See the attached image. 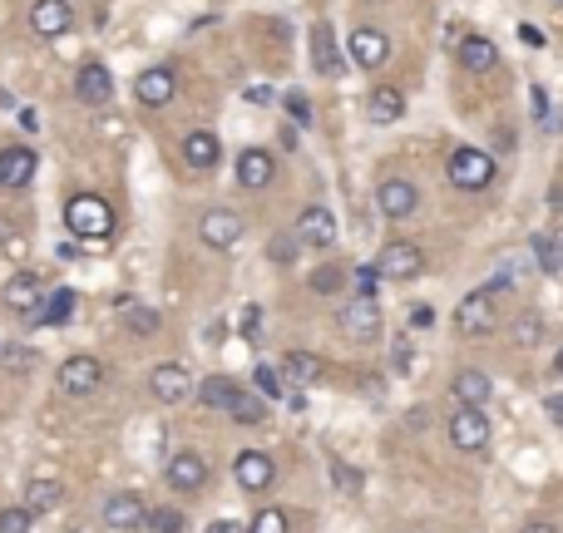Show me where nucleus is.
I'll return each instance as SVG.
<instances>
[{
  "instance_id": "nucleus-1",
  "label": "nucleus",
  "mask_w": 563,
  "mask_h": 533,
  "mask_svg": "<svg viewBox=\"0 0 563 533\" xmlns=\"http://www.w3.org/2000/svg\"><path fill=\"white\" fill-rule=\"evenodd\" d=\"M65 228L75 232V237H109L114 208H109L99 193H75V198L65 203Z\"/></svg>"
},
{
  "instance_id": "nucleus-2",
  "label": "nucleus",
  "mask_w": 563,
  "mask_h": 533,
  "mask_svg": "<svg viewBox=\"0 0 563 533\" xmlns=\"http://www.w3.org/2000/svg\"><path fill=\"white\" fill-rule=\"evenodd\" d=\"M445 173H450V183L460 188V193H484L489 183H494V158L484 149H455L450 153V163H445Z\"/></svg>"
},
{
  "instance_id": "nucleus-3",
  "label": "nucleus",
  "mask_w": 563,
  "mask_h": 533,
  "mask_svg": "<svg viewBox=\"0 0 563 533\" xmlns=\"http://www.w3.org/2000/svg\"><path fill=\"white\" fill-rule=\"evenodd\" d=\"M494 297H499L494 287H480V292L460 297V306H455V331L460 336H489L494 321H499V302Z\"/></svg>"
},
{
  "instance_id": "nucleus-4",
  "label": "nucleus",
  "mask_w": 563,
  "mask_h": 533,
  "mask_svg": "<svg viewBox=\"0 0 563 533\" xmlns=\"http://www.w3.org/2000/svg\"><path fill=\"white\" fill-rule=\"evenodd\" d=\"M445 430H450V445H455V450H465V455H480L484 445H489V435H494V430H489L484 405H460V410L450 415V425H445Z\"/></svg>"
},
{
  "instance_id": "nucleus-5",
  "label": "nucleus",
  "mask_w": 563,
  "mask_h": 533,
  "mask_svg": "<svg viewBox=\"0 0 563 533\" xmlns=\"http://www.w3.org/2000/svg\"><path fill=\"white\" fill-rule=\"evenodd\" d=\"M336 326L351 336V341H361V346H371V341H381V306L376 297H351V302L341 306V316H336Z\"/></svg>"
},
{
  "instance_id": "nucleus-6",
  "label": "nucleus",
  "mask_w": 563,
  "mask_h": 533,
  "mask_svg": "<svg viewBox=\"0 0 563 533\" xmlns=\"http://www.w3.org/2000/svg\"><path fill=\"white\" fill-rule=\"evenodd\" d=\"M376 267H381L386 282H415V277L425 272V257H420L415 242H386L381 257H376Z\"/></svg>"
},
{
  "instance_id": "nucleus-7",
  "label": "nucleus",
  "mask_w": 563,
  "mask_h": 533,
  "mask_svg": "<svg viewBox=\"0 0 563 533\" xmlns=\"http://www.w3.org/2000/svg\"><path fill=\"white\" fill-rule=\"evenodd\" d=\"M198 237H203V247H213V252H233L242 237V218L233 208H208L203 223H198Z\"/></svg>"
},
{
  "instance_id": "nucleus-8",
  "label": "nucleus",
  "mask_w": 563,
  "mask_h": 533,
  "mask_svg": "<svg viewBox=\"0 0 563 533\" xmlns=\"http://www.w3.org/2000/svg\"><path fill=\"white\" fill-rule=\"evenodd\" d=\"M99 385H104V361H99V356H70V361L60 366V390L75 395V400L94 395Z\"/></svg>"
},
{
  "instance_id": "nucleus-9",
  "label": "nucleus",
  "mask_w": 563,
  "mask_h": 533,
  "mask_svg": "<svg viewBox=\"0 0 563 533\" xmlns=\"http://www.w3.org/2000/svg\"><path fill=\"white\" fill-rule=\"evenodd\" d=\"M351 65H361V70H381L386 60H391V35L386 30H371V25H361V30H351Z\"/></svg>"
},
{
  "instance_id": "nucleus-10",
  "label": "nucleus",
  "mask_w": 563,
  "mask_h": 533,
  "mask_svg": "<svg viewBox=\"0 0 563 533\" xmlns=\"http://www.w3.org/2000/svg\"><path fill=\"white\" fill-rule=\"evenodd\" d=\"M45 297H50V287H45L40 272H15V277L5 282V292H0V302L10 306V311H20V316H30Z\"/></svg>"
},
{
  "instance_id": "nucleus-11",
  "label": "nucleus",
  "mask_w": 563,
  "mask_h": 533,
  "mask_svg": "<svg viewBox=\"0 0 563 533\" xmlns=\"http://www.w3.org/2000/svg\"><path fill=\"white\" fill-rule=\"evenodd\" d=\"M75 99L89 104V109H104V104L114 99V75H109V65H99V60L80 65V75H75Z\"/></svg>"
},
{
  "instance_id": "nucleus-12",
  "label": "nucleus",
  "mask_w": 563,
  "mask_h": 533,
  "mask_svg": "<svg viewBox=\"0 0 563 533\" xmlns=\"http://www.w3.org/2000/svg\"><path fill=\"white\" fill-rule=\"evenodd\" d=\"M163 479H168V484H173L178 494H198V489L208 484V459L193 455V450H178V455L168 459Z\"/></svg>"
},
{
  "instance_id": "nucleus-13",
  "label": "nucleus",
  "mask_w": 563,
  "mask_h": 533,
  "mask_svg": "<svg viewBox=\"0 0 563 533\" xmlns=\"http://www.w3.org/2000/svg\"><path fill=\"white\" fill-rule=\"evenodd\" d=\"M35 168H40V158L25 149V144L0 149V188H10V193L30 188V183H35Z\"/></svg>"
},
{
  "instance_id": "nucleus-14",
  "label": "nucleus",
  "mask_w": 563,
  "mask_h": 533,
  "mask_svg": "<svg viewBox=\"0 0 563 533\" xmlns=\"http://www.w3.org/2000/svg\"><path fill=\"white\" fill-rule=\"evenodd\" d=\"M297 242L302 247H331L336 242V218H331V208H322V203H307L302 213H297Z\"/></svg>"
},
{
  "instance_id": "nucleus-15",
  "label": "nucleus",
  "mask_w": 563,
  "mask_h": 533,
  "mask_svg": "<svg viewBox=\"0 0 563 533\" xmlns=\"http://www.w3.org/2000/svg\"><path fill=\"white\" fill-rule=\"evenodd\" d=\"M376 208H381L391 223H401V218H410V213L420 208V193H415L410 178H386V183L376 188Z\"/></svg>"
},
{
  "instance_id": "nucleus-16",
  "label": "nucleus",
  "mask_w": 563,
  "mask_h": 533,
  "mask_svg": "<svg viewBox=\"0 0 563 533\" xmlns=\"http://www.w3.org/2000/svg\"><path fill=\"white\" fill-rule=\"evenodd\" d=\"M70 25H75V10H70V0H35V5H30V30H35V35H45V40H60Z\"/></svg>"
},
{
  "instance_id": "nucleus-17",
  "label": "nucleus",
  "mask_w": 563,
  "mask_h": 533,
  "mask_svg": "<svg viewBox=\"0 0 563 533\" xmlns=\"http://www.w3.org/2000/svg\"><path fill=\"white\" fill-rule=\"evenodd\" d=\"M233 474H238V484L247 494H262V489H272L277 464H272V455H262V450H242L238 464H233Z\"/></svg>"
},
{
  "instance_id": "nucleus-18",
  "label": "nucleus",
  "mask_w": 563,
  "mask_h": 533,
  "mask_svg": "<svg viewBox=\"0 0 563 533\" xmlns=\"http://www.w3.org/2000/svg\"><path fill=\"white\" fill-rule=\"evenodd\" d=\"M144 514H149V509H144V499H139V494H129V489H124V494H109V499H104V524H109L114 533L144 529Z\"/></svg>"
},
{
  "instance_id": "nucleus-19",
  "label": "nucleus",
  "mask_w": 563,
  "mask_h": 533,
  "mask_svg": "<svg viewBox=\"0 0 563 533\" xmlns=\"http://www.w3.org/2000/svg\"><path fill=\"white\" fill-rule=\"evenodd\" d=\"M154 400L159 405H178L183 395H193V376L178 366V361H163V366H154Z\"/></svg>"
},
{
  "instance_id": "nucleus-20",
  "label": "nucleus",
  "mask_w": 563,
  "mask_h": 533,
  "mask_svg": "<svg viewBox=\"0 0 563 533\" xmlns=\"http://www.w3.org/2000/svg\"><path fill=\"white\" fill-rule=\"evenodd\" d=\"M272 173H277V158L267 149H242L238 153V183L247 193H257V188H267L272 183Z\"/></svg>"
},
{
  "instance_id": "nucleus-21",
  "label": "nucleus",
  "mask_w": 563,
  "mask_h": 533,
  "mask_svg": "<svg viewBox=\"0 0 563 533\" xmlns=\"http://www.w3.org/2000/svg\"><path fill=\"white\" fill-rule=\"evenodd\" d=\"M134 89H139V104H144V109H163V104H173L178 79H173V70H163L159 65V70H144Z\"/></svg>"
},
{
  "instance_id": "nucleus-22",
  "label": "nucleus",
  "mask_w": 563,
  "mask_h": 533,
  "mask_svg": "<svg viewBox=\"0 0 563 533\" xmlns=\"http://www.w3.org/2000/svg\"><path fill=\"white\" fill-rule=\"evenodd\" d=\"M455 60H460L470 75H489V70L499 65V45H494V40H484V35H465V40H460V50H455Z\"/></svg>"
},
{
  "instance_id": "nucleus-23",
  "label": "nucleus",
  "mask_w": 563,
  "mask_h": 533,
  "mask_svg": "<svg viewBox=\"0 0 563 533\" xmlns=\"http://www.w3.org/2000/svg\"><path fill=\"white\" fill-rule=\"evenodd\" d=\"M405 114V94L396 84H376L371 94H366V119L371 124H396Z\"/></svg>"
},
{
  "instance_id": "nucleus-24",
  "label": "nucleus",
  "mask_w": 563,
  "mask_h": 533,
  "mask_svg": "<svg viewBox=\"0 0 563 533\" xmlns=\"http://www.w3.org/2000/svg\"><path fill=\"white\" fill-rule=\"evenodd\" d=\"M282 381L292 385V390L317 385L322 381V356H312V351H287V356H282Z\"/></svg>"
},
{
  "instance_id": "nucleus-25",
  "label": "nucleus",
  "mask_w": 563,
  "mask_h": 533,
  "mask_svg": "<svg viewBox=\"0 0 563 533\" xmlns=\"http://www.w3.org/2000/svg\"><path fill=\"white\" fill-rule=\"evenodd\" d=\"M183 158H188V168H218V158H223L218 134H208V129H188V134H183Z\"/></svg>"
},
{
  "instance_id": "nucleus-26",
  "label": "nucleus",
  "mask_w": 563,
  "mask_h": 533,
  "mask_svg": "<svg viewBox=\"0 0 563 533\" xmlns=\"http://www.w3.org/2000/svg\"><path fill=\"white\" fill-rule=\"evenodd\" d=\"M70 316H75V292L70 287H50V297L30 311L35 326H65Z\"/></svg>"
},
{
  "instance_id": "nucleus-27",
  "label": "nucleus",
  "mask_w": 563,
  "mask_h": 533,
  "mask_svg": "<svg viewBox=\"0 0 563 533\" xmlns=\"http://www.w3.org/2000/svg\"><path fill=\"white\" fill-rule=\"evenodd\" d=\"M312 65H317V75H326V79L341 75L336 35H331V25H326V20H317V25H312Z\"/></svg>"
},
{
  "instance_id": "nucleus-28",
  "label": "nucleus",
  "mask_w": 563,
  "mask_h": 533,
  "mask_svg": "<svg viewBox=\"0 0 563 533\" xmlns=\"http://www.w3.org/2000/svg\"><path fill=\"white\" fill-rule=\"evenodd\" d=\"M119 321L134 331V336H154L163 326V316L149 302H134V297H119Z\"/></svg>"
},
{
  "instance_id": "nucleus-29",
  "label": "nucleus",
  "mask_w": 563,
  "mask_h": 533,
  "mask_svg": "<svg viewBox=\"0 0 563 533\" xmlns=\"http://www.w3.org/2000/svg\"><path fill=\"white\" fill-rule=\"evenodd\" d=\"M450 395H455V405H489L494 385H489L484 371H460V376L450 381Z\"/></svg>"
},
{
  "instance_id": "nucleus-30",
  "label": "nucleus",
  "mask_w": 563,
  "mask_h": 533,
  "mask_svg": "<svg viewBox=\"0 0 563 533\" xmlns=\"http://www.w3.org/2000/svg\"><path fill=\"white\" fill-rule=\"evenodd\" d=\"M198 400L208 405V410H233L242 400V385L233 376H208V381L198 385Z\"/></svg>"
},
{
  "instance_id": "nucleus-31",
  "label": "nucleus",
  "mask_w": 563,
  "mask_h": 533,
  "mask_svg": "<svg viewBox=\"0 0 563 533\" xmlns=\"http://www.w3.org/2000/svg\"><path fill=\"white\" fill-rule=\"evenodd\" d=\"M60 499H65V484L60 479H30L25 484V509L30 514H50Z\"/></svg>"
},
{
  "instance_id": "nucleus-32",
  "label": "nucleus",
  "mask_w": 563,
  "mask_h": 533,
  "mask_svg": "<svg viewBox=\"0 0 563 533\" xmlns=\"http://www.w3.org/2000/svg\"><path fill=\"white\" fill-rule=\"evenodd\" d=\"M529 252H534V262H539L549 277H563L559 247H554V237H549V232H534V237H529Z\"/></svg>"
},
{
  "instance_id": "nucleus-33",
  "label": "nucleus",
  "mask_w": 563,
  "mask_h": 533,
  "mask_svg": "<svg viewBox=\"0 0 563 533\" xmlns=\"http://www.w3.org/2000/svg\"><path fill=\"white\" fill-rule=\"evenodd\" d=\"M183 524H188V519H183L178 509H149V514H144V533H183Z\"/></svg>"
},
{
  "instance_id": "nucleus-34",
  "label": "nucleus",
  "mask_w": 563,
  "mask_h": 533,
  "mask_svg": "<svg viewBox=\"0 0 563 533\" xmlns=\"http://www.w3.org/2000/svg\"><path fill=\"white\" fill-rule=\"evenodd\" d=\"M351 282H356V297H376L386 277H381L376 262H361V267H351Z\"/></svg>"
},
{
  "instance_id": "nucleus-35",
  "label": "nucleus",
  "mask_w": 563,
  "mask_h": 533,
  "mask_svg": "<svg viewBox=\"0 0 563 533\" xmlns=\"http://www.w3.org/2000/svg\"><path fill=\"white\" fill-rule=\"evenodd\" d=\"M341 287H346V267H317L312 272V292L317 297H336Z\"/></svg>"
},
{
  "instance_id": "nucleus-36",
  "label": "nucleus",
  "mask_w": 563,
  "mask_h": 533,
  "mask_svg": "<svg viewBox=\"0 0 563 533\" xmlns=\"http://www.w3.org/2000/svg\"><path fill=\"white\" fill-rule=\"evenodd\" d=\"M0 252H5V257H15V262H20V257L30 252V242H25V232L15 228L10 218H0Z\"/></svg>"
},
{
  "instance_id": "nucleus-37",
  "label": "nucleus",
  "mask_w": 563,
  "mask_h": 533,
  "mask_svg": "<svg viewBox=\"0 0 563 533\" xmlns=\"http://www.w3.org/2000/svg\"><path fill=\"white\" fill-rule=\"evenodd\" d=\"M30 529H35V514H30L25 504L0 509V533H30Z\"/></svg>"
},
{
  "instance_id": "nucleus-38",
  "label": "nucleus",
  "mask_w": 563,
  "mask_h": 533,
  "mask_svg": "<svg viewBox=\"0 0 563 533\" xmlns=\"http://www.w3.org/2000/svg\"><path fill=\"white\" fill-rule=\"evenodd\" d=\"M228 415H233V420H242V425H262V420H267V405H262L257 395H247V390H242V400L228 410Z\"/></svg>"
},
{
  "instance_id": "nucleus-39",
  "label": "nucleus",
  "mask_w": 563,
  "mask_h": 533,
  "mask_svg": "<svg viewBox=\"0 0 563 533\" xmlns=\"http://www.w3.org/2000/svg\"><path fill=\"white\" fill-rule=\"evenodd\" d=\"M331 479H336V489H341V494H361V469H351V464L331 459Z\"/></svg>"
},
{
  "instance_id": "nucleus-40",
  "label": "nucleus",
  "mask_w": 563,
  "mask_h": 533,
  "mask_svg": "<svg viewBox=\"0 0 563 533\" xmlns=\"http://www.w3.org/2000/svg\"><path fill=\"white\" fill-rule=\"evenodd\" d=\"M257 390H262L267 400H277V395L287 390V381H282V366H257Z\"/></svg>"
},
{
  "instance_id": "nucleus-41",
  "label": "nucleus",
  "mask_w": 563,
  "mask_h": 533,
  "mask_svg": "<svg viewBox=\"0 0 563 533\" xmlns=\"http://www.w3.org/2000/svg\"><path fill=\"white\" fill-rule=\"evenodd\" d=\"M247 533H287V514H282V509H262Z\"/></svg>"
},
{
  "instance_id": "nucleus-42",
  "label": "nucleus",
  "mask_w": 563,
  "mask_h": 533,
  "mask_svg": "<svg viewBox=\"0 0 563 533\" xmlns=\"http://www.w3.org/2000/svg\"><path fill=\"white\" fill-rule=\"evenodd\" d=\"M297 247H302V242H297V232H292V237H272V242H267V257L287 267V262L297 257Z\"/></svg>"
},
{
  "instance_id": "nucleus-43",
  "label": "nucleus",
  "mask_w": 563,
  "mask_h": 533,
  "mask_svg": "<svg viewBox=\"0 0 563 533\" xmlns=\"http://www.w3.org/2000/svg\"><path fill=\"white\" fill-rule=\"evenodd\" d=\"M287 114H292V124H297V129H307V124H312V104H307V94H287Z\"/></svg>"
},
{
  "instance_id": "nucleus-44",
  "label": "nucleus",
  "mask_w": 563,
  "mask_h": 533,
  "mask_svg": "<svg viewBox=\"0 0 563 533\" xmlns=\"http://www.w3.org/2000/svg\"><path fill=\"white\" fill-rule=\"evenodd\" d=\"M539 336H544V321H539V316H519V331H514V341H519V346H534Z\"/></svg>"
},
{
  "instance_id": "nucleus-45",
  "label": "nucleus",
  "mask_w": 563,
  "mask_h": 533,
  "mask_svg": "<svg viewBox=\"0 0 563 533\" xmlns=\"http://www.w3.org/2000/svg\"><path fill=\"white\" fill-rule=\"evenodd\" d=\"M410 326H415V331L435 326V311H430V306H415V311H410Z\"/></svg>"
},
{
  "instance_id": "nucleus-46",
  "label": "nucleus",
  "mask_w": 563,
  "mask_h": 533,
  "mask_svg": "<svg viewBox=\"0 0 563 533\" xmlns=\"http://www.w3.org/2000/svg\"><path fill=\"white\" fill-rule=\"evenodd\" d=\"M257 321H262V311L247 306V311H242V336H257Z\"/></svg>"
},
{
  "instance_id": "nucleus-47",
  "label": "nucleus",
  "mask_w": 563,
  "mask_h": 533,
  "mask_svg": "<svg viewBox=\"0 0 563 533\" xmlns=\"http://www.w3.org/2000/svg\"><path fill=\"white\" fill-rule=\"evenodd\" d=\"M544 410H549V420H554V425H563V395H549V400H544Z\"/></svg>"
},
{
  "instance_id": "nucleus-48",
  "label": "nucleus",
  "mask_w": 563,
  "mask_h": 533,
  "mask_svg": "<svg viewBox=\"0 0 563 533\" xmlns=\"http://www.w3.org/2000/svg\"><path fill=\"white\" fill-rule=\"evenodd\" d=\"M410 361H415V351H410V346L401 341V346H396V371H401V376L410 371Z\"/></svg>"
},
{
  "instance_id": "nucleus-49",
  "label": "nucleus",
  "mask_w": 563,
  "mask_h": 533,
  "mask_svg": "<svg viewBox=\"0 0 563 533\" xmlns=\"http://www.w3.org/2000/svg\"><path fill=\"white\" fill-rule=\"evenodd\" d=\"M247 99H252V104H272V89H267V84H252Z\"/></svg>"
},
{
  "instance_id": "nucleus-50",
  "label": "nucleus",
  "mask_w": 563,
  "mask_h": 533,
  "mask_svg": "<svg viewBox=\"0 0 563 533\" xmlns=\"http://www.w3.org/2000/svg\"><path fill=\"white\" fill-rule=\"evenodd\" d=\"M519 40H524V45H544V35H539L534 25H519Z\"/></svg>"
},
{
  "instance_id": "nucleus-51",
  "label": "nucleus",
  "mask_w": 563,
  "mask_h": 533,
  "mask_svg": "<svg viewBox=\"0 0 563 533\" xmlns=\"http://www.w3.org/2000/svg\"><path fill=\"white\" fill-rule=\"evenodd\" d=\"M20 129H25V134H35V129H40V119H35V109H20Z\"/></svg>"
},
{
  "instance_id": "nucleus-52",
  "label": "nucleus",
  "mask_w": 563,
  "mask_h": 533,
  "mask_svg": "<svg viewBox=\"0 0 563 533\" xmlns=\"http://www.w3.org/2000/svg\"><path fill=\"white\" fill-rule=\"evenodd\" d=\"M519 533H559V529H554V524H524Z\"/></svg>"
},
{
  "instance_id": "nucleus-53",
  "label": "nucleus",
  "mask_w": 563,
  "mask_h": 533,
  "mask_svg": "<svg viewBox=\"0 0 563 533\" xmlns=\"http://www.w3.org/2000/svg\"><path fill=\"white\" fill-rule=\"evenodd\" d=\"M208 533H238V524H228V519H218V524H213V529Z\"/></svg>"
},
{
  "instance_id": "nucleus-54",
  "label": "nucleus",
  "mask_w": 563,
  "mask_h": 533,
  "mask_svg": "<svg viewBox=\"0 0 563 533\" xmlns=\"http://www.w3.org/2000/svg\"><path fill=\"white\" fill-rule=\"evenodd\" d=\"M549 237H554V247H559V262H563V223L554 232H549Z\"/></svg>"
},
{
  "instance_id": "nucleus-55",
  "label": "nucleus",
  "mask_w": 563,
  "mask_h": 533,
  "mask_svg": "<svg viewBox=\"0 0 563 533\" xmlns=\"http://www.w3.org/2000/svg\"><path fill=\"white\" fill-rule=\"evenodd\" d=\"M554 371H559V376H563V346H559V356H554Z\"/></svg>"
}]
</instances>
